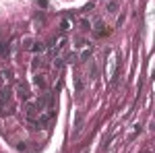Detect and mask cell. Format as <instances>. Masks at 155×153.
<instances>
[{
    "instance_id": "1",
    "label": "cell",
    "mask_w": 155,
    "mask_h": 153,
    "mask_svg": "<svg viewBox=\"0 0 155 153\" xmlns=\"http://www.w3.org/2000/svg\"><path fill=\"white\" fill-rule=\"evenodd\" d=\"M91 33H93V37H104L106 35V27H104V21H101V19H97L95 23H93Z\"/></svg>"
},
{
    "instance_id": "2",
    "label": "cell",
    "mask_w": 155,
    "mask_h": 153,
    "mask_svg": "<svg viewBox=\"0 0 155 153\" xmlns=\"http://www.w3.org/2000/svg\"><path fill=\"white\" fill-rule=\"evenodd\" d=\"M114 71H116V54H112L110 60H107V72H106V79H107V81L114 77Z\"/></svg>"
},
{
    "instance_id": "3",
    "label": "cell",
    "mask_w": 155,
    "mask_h": 153,
    "mask_svg": "<svg viewBox=\"0 0 155 153\" xmlns=\"http://www.w3.org/2000/svg\"><path fill=\"white\" fill-rule=\"evenodd\" d=\"M33 85H35L39 91H46V89H48V83H46V77H44V75H35V77H33Z\"/></svg>"
},
{
    "instance_id": "4",
    "label": "cell",
    "mask_w": 155,
    "mask_h": 153,
    "mask_svg": "<svg viewBox=\"0 0 155 153\" xmlns=\"http://www.w3.org/2000/svg\"><path fill=\"white\" fill-rule=\"evenodd\" d=\"M17 93L21 95V99H29V87L23 81H19L17 83Z\"/></svg>"
},
{
    "instance_id": "5",
    "label": "cell",
    "mask_w": 155,
    "mask_h": 153,
    "mask_svg": "<svg viewBox=\"0 0 155 153\" xmlns=\"http://www.w3.org/2000/svg\"><path fill=\"white\" fill-rule=\"evenodd\" d=\"M118 6H120V0H106V11L110 15H114V12L118 11Z\"/></svg>"
},
{
    "instance_id": "6",
    "label": "cell",
    "mask_w": 155,
    "mask_h": 153,
    "mask_svg": "<svg viewBox=\"0 0 155 153\" xmlns=\"http://www.w3.org/2000/svg\"><path fill=\"white\" fill-rule=\"evenodd\" d=\"M8 97H11V91H8V87H6V89H0V112H2L4 104H8Z\"/></svg>"
},
{
    "instance_id": "7",
    "label": "cell",
    "mask_w": 155,
    "mask_h": 153,
    "mask_svg": "<svg viewBox=\"0 0 155 153\" xmlns=\"http://www.w3.org/2000/svg\"><path fill=\"white\" fill-rule=\"evenodd\" d=\"M83 87H85V83L81 77H74V93H81L83 91Z\"/></svg>"
},
{
    "instance_id": "8",
    "label": "cell",
    "mask_w": 155,
    "mask_h": 153,
    "mask_svg": "<svg viewBox=\"0 0 155 153\" xmlns=\"http://www.w3.org/2000/svg\"><path fill=\"white\" fill-rule=\"evenodd\" d=\"M72 27V19H62V23H60V31L64 33V31H68Z\"/></svg>"
},
{
    "instance_id": "9",
    "label": "cell",
    "mask_w": 155,
    "mask_h": 153,
    "mask_svg": "<svg viewBox=\"0 0 155 153\" xmlns=\"http://www.w3.org/2000/svg\"><path fill=\"white\" fill-rule=\"evenodd\" d=\"M89 56H91V46H87V48L83 50V52H81V56H79V60H87Z\"/></svg>"
},
{
    "instance_id": "10",
    "label": "cell",
    "mask_w": 155,
    "mask_h": 153,
    "mask_svg": "<svg viewBox=\"0 0 155 153\" xmlns=\"http://www.w3.org/2000/svg\"><path fill=\"white\" fill-rule=\"evenodd\" d=\"M0 79L4 83H11V71H0Z\"/></svg>"
},
{
    "instance_id": "11",
    "label": "cell",
    "mask_w": 155,
    "mask_h": 153,
    "mask_svg": "<svg viewBox=\"0 0 155 153\" xmlns=\"http://www.w3.org/2000/svg\"><path fill=\"white\" fill-rule=\"evenodd\" d=\"M33 52H35V54H37V52H39V54H41V52H46V44H41V42H37L35 46H33Z\"/></svg>"
},
{
    "instance_id": "12",
    "label": "cell",
    "mask_w": 155,
    "mask_h": 153,
    "mask_svg": "<svg viewBox=\"0 0 155 153\" xmlns=\"http://www.w3.org/2000/svg\"><path fill=\"white\" fill-rule=\"evenodd\" d=\"M0 56H2V58H6V56H8V46L0 44Z\"/></svg>"
},
{
    "instance_id": "13",
    "label": "cell",
    "mask_w": 155,
    "mask_h": 153,
    "mask_svg": "<svg viewBox=\"0 0 155 153\" xmlns=\"http://www.w3.org/2000/svg\"><path fill=\"white\" fill-rule=\"evenodd\" d=\"M62 64H64V58H56V60H54V68H58V71H60Z\"/></svg>"
},
{
    "instance_id": "14",
    "label": "cell",
    "mask_w": 155,
    "mask_h": 153,
    "mask_svg": "<svg viewBox=\"0 0 155 153\" xmlns=\"http://www.w3.org/2000/svg\"><path fill=\"white\" fill-rule=\"evenodd\" d=\"M81 130V116L77 114V126H74V132H79Z\"/></svg>"
}]
</instances>
